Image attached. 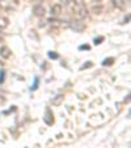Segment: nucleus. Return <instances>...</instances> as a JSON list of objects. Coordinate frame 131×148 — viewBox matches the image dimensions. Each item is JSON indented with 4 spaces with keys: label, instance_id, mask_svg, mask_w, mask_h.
I'll return each mask as SVG.
<instances>
[{
    "label": "nucleus",
    "instance_id": "4be33fe9",
    "mask_svg": "<svg viewBox=\"0 0 131 148\" xmlns=\"http://www.w3.org/2000/svg\"><path fill=\"white\" fill-rule=\"evenodd\" d=\"M96 1H101V0H96Z\"/></svg>",
    "mask_w": 131,
    "mask_h": 148
},
{
    "label": "nucleus",
    "instance_id": "6e6552de",
    "mask_svg": "<svg viewBox=\"0 0 131 148\" xmlns=\"http://www.w3.org/2000/svg\"><path fill=\"white\" fill-rule=\"evenodd\" d=\"M8 26V18L7 17H0V29H5Z\"/></svg>",
    "mask_w": 131,
    "mask_h": 148
},
{
    "label": "nucleus",
    "instance_id": "f3484780",
    "mask_svg": "<svg viewBox=\"0 0 131 148\" xmlns=\"http://www.w3.org/2000/svg\"><path fill=\"white\" fill-rule=\"evenodd\" d=\"M130 101H131V93H130V95L127 96V97L125 98V102H130Z\"/></svg>",
    "mask_w": 131,
    "mask_h": 148
},
{
    "label": "nucleus",
    "instance_id": "aec40b11",
    "mask_svg": "<svg viewBox=\"0 0 131 148\" xmlns=\"http://www.w3.org/2000/svg\"><path fill=\"white\" fill-rule=\"evenodd\" d=\"M70 1H71V0H63V3H64V4H68Z\"/></svg>",
    "mask_w": 131,
    "mask_h": 148
},
{
    "label": "nucleus",
    "instance_id": "20e7f679",
    "mask_svg": "<svg viewBox=\"0 0 131 148\" xmlns=\"http://www.w3.org/2000/svg\"><path fill=\"white\" fill-rule=\"evenodd\" d=\"M60 12H62V5L60 4H54V5L51 7V9H50V13H51V16L53 17L59 16Z\"/></svg>",
    "mask_w": 131,
    "mask_h": 148
},
{
    "label": "nucleus",
    "instance_id": "6ab92c4d",
    "mask_svg": "<svg viewBox=\"0 0 131 148\" xmlns=\"http://www.w3.org/2000/svg\"><path fill=\"white\" fill-rule=\"evenodd\" d=\"M4 101H5V98H4L3 96L0 95V105H1V103H4Z\"/></svg>",
    "mask_w": 131,
    "mask_h": 148
},
{
    "label": "nucleus",
    "instance_id": "f8f14e48",
    "mask_svg": "<svg viewBox=\"0 0 131 148\" xmlns=\"http://www.w3.org/2000/svg\"><path fill=\"white\" fill-rule=\"evenodd\" d=\"M37 88H38V79L34 80V84H33V87H32V90H36Z\"/></svg>",
    "mask_w": 131,
    "mask_h": 148
},
{
    "label": "nucleus",
    "instance_id": "423d86ee",
    "mask_svg": "<svg viewBox=\"0 0 131 148\" xmlns=\"http://www.w3.org/2000/svg\"><path fill=\"white\" fill-rule=\"evenodd\" d=\"M63 95H56L55 97L53 98V100H51V103H53L54 106H59V105H60L62 102H63Z\"/></svg>",
    "mask_w": 131,
    "mask_h": 148
},
{
    "label": "nucleus",
    "instance_id": "a211bd4d",
    "mask_svg": "<svg viewBox=\"0 0 131 148\" xmlns=\"http://www.w3.org/2000/svg\"><path fill=\"white\" fill-rule=\"evenodd\" d=\"M80 50H89V46H80Z\"/></svg>",
    "mask_w": 131,
    "mask_h": 148
},
{
    "label": "nucleus",
    "instance_id": "4468645a",
    "mask_svg": "<svg viewBox=\"0 0 131 148\" xmlns=\"http://www.w3.org/2000/svg\"><path fill=\"white\" fill-rule=\"evenodd\" d=\"M101 41H102V37H98V38H96L95 39V43H96V45H100V42Z\"/></svg>",
    "mask_w": 131,
    "mask_h": 148
},
{
    "label": "nucleus",
    "instance_id": "39448f33",
    "mask_svg": "<svg viewBox=\"0 0 131 148\" xmlns=\"http://www.w3.org/2000/svg\"><path fill=\"white\" fill-rule=\"evenodd\" d=\"M78 14H79V17H81V18H85V17L88 16V11H86V8L84 5H79L78 7Z\"/></svg>",
    "mask_w": 131,
    "mask_h": 148
},
{
    "label": "nucleus",
    "instance_id": "dca6fc26",
    "mask_svg": "<svg viewBox=\"0 0 131 148\" xmlns=\"http://www.w3.org/2000/svg\"><path fill=\"white\" fill-rule=\"evenodd\" d=\"M4 81V71H1L0 72V83H3Z\"/></svg>",
    "mask_w": 131,
    "mask_h": 148
},
{
    "label": "nucleus",
    "instance_id": "7ed1b4c3",
    "mask_svg": "<svg viewBox=\"0 0 131 148\" xmlns=\"http://www.w3.org/2000/svg\"><path fill=\"white\" fill-rule=\"evenodd\" d=\"M33 14L37 17H42L45 14V8H43L41 4H37V5L33 7Z\"/></svg>",
    "mask_w": 131,
    "mask_h": 148
},
{
    "label": "nucleus",
    "instance_id": "0eeeda50",
    "mask_svg": "<svg viewBox=\"0 0 131 148\" xmlns=\"http://www.w3.org/2000/svg\"><path fill=\"white\" fill-rule=\"evenodd\" d=\"M0 56H3L4 59L9 58V56H11V50H9L7 46H3V47L0 49Z\"/></svg>",
    "mask_w": 131,
    "mask_h": 148
},
{
    "label": "nucleus",
    "instance_id": "9b49d317",
    "mask_svg": "<svg viewBox=\"0 0 131 148\" xmlns=\"http://www.w3.org/2000/svg\"><path fill=\"white\" fill-rule=\"evenodd\" d=\"M49 56H50L51 59H58L59 58V55L56 53H54V51H50V53H49Z\"/></svg>",
    "mask_w": 131,
    "mask_h": 148
},
{
    "label": "nucleus",
    "instance_id": "ddd939ff",
    "mask_svg": "<svg viewBox=\"0 0 131 148\" xmlns=\"http://www.w3.org/2000/svg\"><path fill=\"white\" fill-rule=\"evenodd\" d=\"M89 67H92V62H86L85 66H83V67H81V70H85V68H89Z\"/></svg>",
    "mask_w": 131,
    "mask_h": 148
},
{
    "label": "nucleus",
    "instance_id": "1a4fd4ad",
    "mask_svg": "<svg viewBox=\"0 0 131 148\" xmlns=\"http://www.w3.org/2000/svg\"><path fill=\"white\" fill-rule=\"evenodd\" d=\"M113 4H114L117 8H122L123 5H125V3H123V0H113Z\"/></svg>",
    "mask_w": 131,
    "mask_h": 148
},
{
    "label": "nucleus",
    "instance_id": "f03ea898",
    "mask_svg": "<svg viewBox=\"0 0 131 148\" xmlns=\"http://www.w3.org/2000/svg\"><path fill=\"white\" fill-rule=\"evenodd\" d=\"M43 121H45L46 125H53V123H54V115H53V113H51L50 109H46Z\"/></svg>",
    "mask_w": 131,
    "mask_h": 148
},
{
    "label": "nucleus",
    "instance_id": "2eb2a0df",
    "mask_svg": "<svg viewBox=\"0 0 131 148\" xmlns=\"http://www.w3.org/2000/svg\"><path fill=\"white\" fill-rule=\"evenodd\" d=\"M101 11V7H96V8H93V13H100Z\"/></svg>",
    "mask_w": 131,
    "mask_h": 148
},
{
    "label": "nucleus",
    "instance_id": "f257e3e1",
    "mask_svg": "<svg viewBox=\"0 0 131 148\" xmlns=\"http://www.w3.org/2000/svg\"><path fill=\"white\" fill-rule=\"evenodd\" d=\"M70 26H71V29H72L73 32H76V33H80V32H83L84 29H85L84 23L83 21H80V20H75V21H72Z\"/></svg>",
    "mask_w": 131,
    "mask_h": 148
},
{
    "label": "nucleus",
    "instance_id": "412c9836",
    "mask_svg": "<svg viewBox=\"0 0 131 148\" xmlns=\"http://www.w3.org/2000/svg\"><path fill=\"white\" fill-rule=\"evenodd\" d=\"M128 1H130V0H123V3H125V4H126V3H128Z\"/></svg>",
    "mask_w": 131,
    "mask_h": 148
},
{
    "label": "nucleus",
    "instance_id": "9d476101",
    "mask_svg": "<svg viewBox=\"0 0 131 148\" xmlns=\"http://www.w3.org/2000/svg\"><path fill=\"white\" fill-rule=\"evenodd\" d=\"M113 62H114V59H113V58H108V59H105V60L102 62V64L104 66H110Z\"/></svg>",
    "mask_w": 131,
    "mask_h": 148
}]
</instances>
